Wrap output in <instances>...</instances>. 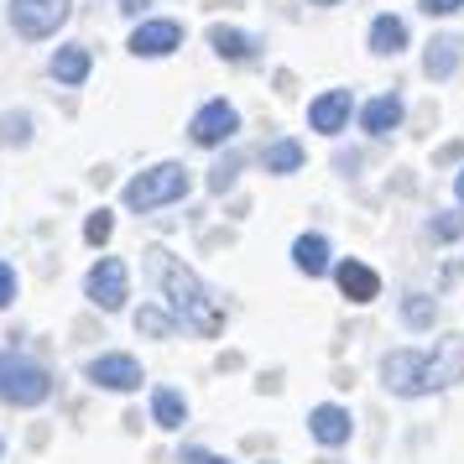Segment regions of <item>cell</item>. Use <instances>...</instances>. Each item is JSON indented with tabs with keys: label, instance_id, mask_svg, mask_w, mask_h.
Masks as SVG:
<instances>
[{
	"label": "cell",
	"instance_id": "6da1fadb",
	"mask_svg": "<svg viewBox=\"0 0 464 464\" xmlns=\"http://www.w3.org/2000/svg\"><path fill=\"white\" fill-rule=\"evenodd\" d=\"M464 376V339L449 334L439 339V350H392L381 360V381L386 392L397 397H428V392H443Z\"/></svg>",
	"mask_w": 464,
	"mask_h": 464
},
{
	"label": "cell",
	"instance_id": "7a4b0ae2",
	"mask_svg": "<svg viewBox=\"0 0 464 464\" xmlns=\"http://www.w3.org/2000/svg\"><path fill=\"white\" fill-rule=\"evenodd\" d=\"M147 256H151V276H157L162 297L172 303L178 324H183V329H193V334H204V339L219 334V329H225V314H219V303L204 293V282H198V276L178 261V256H168V251H147Z\"/></svg>",
	"mask_w": 464,
	"mask_h": 464
},
{
	"label": "cell",
	"instance_id": "3957f363",
	"mask_svg": "<svg viewBox=\"0 0 464 464\" xmlns=\"http://www.w3.org/2000/svg\"><path fill=\"white\" fill-rule=\"evenodd\" d=\"M183 193H188V168L162 162V168H151V172H141V178H130L121 198H126V209L151 214V209H162V204H178Z\"/></svg>",
	"mask_w": 464,
	"mask_h": 464
},
{
	"label": "cell",
	"instance_id": "277c9868",
	"mask_svg": "<svg viewBox=\"0 0 464 464\" xmlns=\"http://www.w3.org/2000/svg\"><path fill=\"white\" fill-rule=\"evenodd\" d=\"M47 392H53V376H47L37 360H22V355H5L0 350V401L37 407V401H47Z\"/></svg>",
	"mask_w": 464,
	"mask_h": 464
},
{
	"label": "cell",
	"instance_id": "5b68a950",
	"mask_svg": "<svg viewBox=\"0 0 464 464\" xmlns=\"http://www.w3.org/2000/svg\"><path fill=\"white\" fill-rule=\"evenodd\" d=\"M68 11H73V0H11V26L26 43H43L68 22Z\"/></svg>",
	"mask_w": 464,
	"mask_h": 464
},
{
	"label": "cell",
	"instance_id": "8992f818",
	"mask_svg": "<svg viewBox=\"0 0 464 464\" xmlns=\"http://www.w3.org/2000/svg\"><path fill=\"white\" fill-rule=\"evenodd\" d=\"M84 293L94 308H105V314H115V308H126V297H130V272H126V261H115V256H105L94 272L84 276Z\"/></svg>",
	"mask_w": 464,
	"mask_h": 464
},
{
	"label": "cell",
	"instance_id": "52a82bcc",
	"mask_svg": "<svg viewBox=\"0 0 464 464\" xmlns=\"http://www.w3.org/2000/svg\"><path fill=\"white\" fill-rule=\"evenodd\" d=\"M235 130H240V115H235V105H225V100H209V105L193 115L188 136L198 141V147H219V141H230Z\"/></svg>",
	"mask_w": 464,
	"mask_h": 464
},
{
	"label": "cell",
	"instance_id": "ba28073f",
	"mask_svg": "<svg viewBox=\"0 0 464 464\" xmlns=\"http://www.w3.org/2000/svg\"><path fill=\"white\" fill-rule=\"evenodd\" d=\"M172 47H183V26L178 22H141L130 32V53L136 58H168Z\"/></svg>",
	"mask_w": 464,
	"mask_h": 464
},
{
	"label": "cell",
	"instance_id": "9c48e42d",
	"mask_svg": "<svg viewBox=\"0 0 464 464\" xmlns=\"http://www.w3.org/2000/svg\"><path fill=\"white\" fill-rule=\"evenodd\" d=\"M89 381L105 386V392H136L141 386V365L130 355H100V360H89Z\"/></svg>",
	"mask_w": 464,
	"mask_h": 464
},
{
	"label": "cell",
	"instance_id": "30bf717a",
	"mask_svg": "<svg viewBox=\"0 0 464 464\" xmlns=\"http://www.w3.org/2000/svg\"><path fill=\"white\" fill-rule=\"evenodd\" d=\"M308 433H314L324 449H339V443H350L355 422H350V412H344V407L324 401V407H314V412H308Z\"/></svg>",
	"mask_w": 464,
	"mask_h": 464
},
{
	"label": "cell",
	"instance_id": "8fae6325",
	"mask_svg": "<svg viewBox=\"0 0 464 464\" xmlns=\"http://www.w3.org/2000/svg\"><path fill=\"white\" fill-rule=\"evenodd\" d=\"M344 121H350V89H324L314 105H308V126L324 130V136L344 130Z\"/></svg>",
	"mask_w": 464,
	"mask_h": 464
},
{
	"label": "cell",
	"instance_id": "7c38bea8",
	"mask_svg": "<svg viewBox=\"0 0 464 464\" xmlns=\"http://www.w3.org/2000/svg\"><path fill=\"white\" fill-rule=\"evenodd\" d=\"M334 282H339V293L350 297V303H376V297H381V276L371 272L365 261H339Z\"/></svg>",
	"mask_w": 464,
	"mask_h": 464
},
{
	"label": "cell",
	"instance_id": "4fadbf2b",
	"mask_svg": "<svg viewBox=\"0 0 464 464\" xmlns=\"http://www.w3.org/2000/svg\"><path fill=\"white\" fill-rule=\"evenodd\" d=\"M293 266L303 276H324L329 272V240H324V235H297L293 240Z\"/></svg>",
	"mask_w": 464,
	"mask_h": 464
},
{
	"label": "cell",
	"instance_id": "5bb4252c",
	"mask_svg": "<svg viewBox=\"0 0 464 464\" xmlns=\"http://www.w3.org/2000/svg\"><path fill=\"white\" fill-rule=\"evenodd\" d=\"M360 126H365V136H386V130H397L401 126V100H397V94L371 100V105L360 110Z\"/></svg>",
	"mask_w": 464,
	"mask_h": 464
},
{
	"label": "cell",
	"instance_id": "9a60e30c",
	"mask_svg": "<svg viewBox=\"0 0 464 464\" xmlns=\"http://www.w3.org/2000/svg\"><path fill=\"white\" fill-rule=\"evenodd\" d=\"M464 58V43L459 37H433L428 43V58H422V68H428V79H449L454 68H459Z\"/></svg>",
	"mask_w": 464,
	"mask_h": 464
},
{
	"label": "cell",
	"instance_id": "2e32d148",
	"mask_svg": "<svg viewBox=\"0 0 464 464\" xmlns=\"http://www.w3.org/2000/svg\"><path fill=\"white\" fill-rule=\"evenodd\" d=\"M401 47H407V22H401V16H376V22H371V53L397 58Z\"/></svg>",
	"mask_w": 464,
	"mask_h": 464
},
{
	"label": "cell",
	"instance_id": "e0dca14e",
	"mask_svg": "<svg viewBox=\"0 0 464 464\" xmlns=\"http://www.w3.org/2000/svg\"><path fill=\"white\" fill-rule=\"evenodd\" d=\"M53 79H58V84H84L89 79V47H58V53H53Z\"/></svg>",
	"mask_w": 464,
	"mask_h": 464
},
{
	"label": "cell",
	"instance_id": "ac0fdd59",
	"mask_svg": "<svg viewBox=\"0 0 464 464\" xmlns=\"http://www.w3.org/2000/svg\"><path fill=\"white\" fill-rule=\"evenodd\" d=\"M209 47L219 53V58H230V63H246L261 43L246 37V32H235V26H209Z\"/></svg>",
	"mask_w": 464,
	"mask_h": 464
},
{
	"label": "cell",
	"instance_id": "d6986e66",
	"mask_svg": "<svg viewBox=\"0 0 464 464\" xmlns=\"http://www.w3.org/2000/svg\"><path fill=\"white\" fill-rule=\"evenodd\" d=\"M151 418H157V428H183V418H188V407H183V397L172 392V386H157L151 392Z\"/></svg>",
	"mask_w": 464,
	"mask_h": 464
},
{
	"label": "cell",
	"instance_id": "ffe728a7",
	"mask_svg": "<svg viewBox=\"0 0 464 464\" xmlns=\"http://www.w3.org/2000/svg\"><path fill=\"white\" fill-rule=\"evenodd\" d=\"M261 162H266V172H297L303 168V147L297 141H272L261 151Z\"/></svg>",
	"mask_w": 464,
	"mask_h": 464
},
{
	"label": "cell",
	"instance_id": "44dd1931",
	"mask_svg": "<svg viewBox=\"0 0 464 464\" xmlns=\"http://www.w3.org/2000/svg\"><path fill=\"white\" fill-rule=\"evenodd\" d=\"M172 324H178V314H162V308H141V314H136V334L168 339V334H172Z\"/></svg>",
	"mask_w": 464,
	"mask_h": 464
},
{
	"label": "cell",
	"instance_id": "7402d4cb",
	"mask_svg": "<svg viewBox=\"0 0 464 464\" xmlns=\"http://www.w3.org/2000/svg\"><path fill=\"white\" fill-rule=\"evenodd\" d=\"M401 318H407L412 329H433V318H439V308H433V297L412 293L407 303H401Z\"/></svg>",
	"mask_w": 464,
	"mask_h": 464
},
{
	"label": "cell",
	"instance_id": "603a6c76",
	"mask_svg": "<svg viewBox=\"0 0 464 464\" xmlns=\"http://www.w3.org/2000/svg\"><path fill=\"white\" fill-rule=\"evenodd\" d=\"M0 136H5L11 147H26V141H32V121H26V115H5V121H0Z\"/></svg>",
	"mask_w": 464,
	"mask_h": 464
},
{
	"label": "cell",
	"instance_id": "cb8c5ba5",
	"mask_svg": "<svg viewBox=\"0 0 464 464\" xmlns=\"http://www.w3.org/2000/svg\"><path fill=\"white\" fill-rule=\"evenodd\" d=\"M110 230H115V219H110V209H100V214H89L84 240H89V246H105V240H110Z\"/></svg>",
	"mask_w": 464,
	"mask_h": 464
},
{
	"label": "cell",
	"instance_id": "d4e9b609",
	"mask_svg": "<svg viewBox=\"0 0 464 464\" xmlns=\"http://www.w3.org/2000/svg\"><path fill=\"white\" fill-rule=\"evenodd\" d=\"M459 230H464V219H459V214H443V219H433V235H439V240H454Z\"/></svg>",
	"mask_w": 464,
	"mask_h": 464
},
{
	"label": "cell",
	"instance_id": "484cf974",
	"mask_svg": "<svg viewBox=\"0 0 464 464\" xmlns=\"http://www.w3.org/2000/svg\"><path fill=\"white\" fill-rule=\"evenodd\" d=\"M11 297H16V272H11V266L0 261V308H5Z\"/></svg>",
	"mask_w": 464,
	"mask_h": 464
},
{
	"label": "cell",
	"instance_id": "4316f807",
	"mask_svg": "<svg viewBox=\"0 0 464 464\" xmlns=\"http://www.w3.org/2000/svg\"><path fill=\"white\" fill-rule=\"evenodd\" d=\"M459 5H464V0H422V11H428V16H454Z\"/></svg>",
	"mask_w": 464,
	"mask_h": 464
},
{
	"label": "cell",
	"instance_id": "83f0119b",
	"mask_svg": "<svg viewBox=\"0 0 464 464\" xmlns=\"http://www.w3.org/2000/svg\"><path fill=\"white\" fill-rule=\"evenodd\" d=\"M235 183V162H225V168H214V178H209V188L214 193H225Z\"/></svg>",
	"mask_w": 464,
	"mask_h": 464
},
{
	"label": "cell",
	"instance_id": "f1b7e54d",
	"mask_svg": "<svg viewBox=\"0 0 464 464\" xmlns=\"http://www.w3.org/2000/svg\"><path fill=\"white\" fill-rule=\"evenodd\" d=\"M188 464H230V459H214V454H204V449H188Z\"/></svg>",
	"mask_w": 464,
	"mask_h": 464
},
{
	"label": "cell",
	"instance_id": "f546056e",
	"mask_svg": "<svg viewBox=\"0 0 464 464\" xmlns=\"http://www.w3.org/2000/svg\"><path fill=\"white\" fill-rule=\"evenodd\" d=\"M115 5H121V11H126V16H136V11H141V5H147V0H115Z\"/></svg>",
	"mask_w": 464,
	"mask_h": 464
},
{
	"label": "cell",
	"instance_id": "4dcf8cb0",
	"mask_svg": "<svg viewBox=\"0 0 464 464\" xmlns=\"http://www.w3.org/2000/svg\"><path fill=\"white\" fill-rule=\"evenodd\" d=\"M454 193H459V204H464V172H459V183H454Z\"/></svg>",
	"mask_w": 464,
	"mask_h": 464
},
{
	"label": "cell",
	"instance_id": "1f68e13d",
	"mask_svg": "<svg viewBox=\"0 0 464 464\" xmlns=\"http://www.w3.org/2000/svg\"><path fill=\"white\" fill-rule=\"evenodd\" d=\"M308 5H339V0H308Z\"/></svg>",
	"mask_w": 464,
	"mask_h": 464
}]
</instances>
